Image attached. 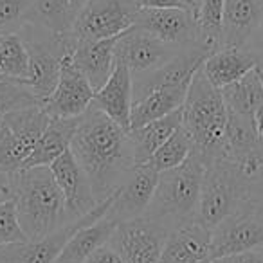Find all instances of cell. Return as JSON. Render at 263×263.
<instances>
[{"instance_id":"cell-1","label":"cell","mask_w":263,"mask_h":263,"mask_svg":"<svg viewBox=\"0 0 263 263\" xmlns=\"http://www.w3.org/2000/svg\"><path fill=\"white\" fill-rule=\"evenodd\" d=\"M70 150L87 173L98 202L116 193L136 168L130 132L92 105L81 116Z\"/></svg>"},{"instance_id":"cell-2","label":"cell","mask_w":263,"mask_h":263,"mask_svg":"<svg viewBox=\"0 0 263 263\" xmlns=\"http://www.w3.org/2000/svg\"><path fill=\"white\" fill-rule=\"evenodd\" d=\"M13 204L27 241H38L69 223L65 198L49 166L13 173Z\"/></svg>"},{"instance_id":"cell-3","label":"cell","mask_w":263,"mask_h":263,"mask_svg":"<svg viewBox=\"0 0 263 263\" xmlns=\"http://www.w3.org/2000/svg\"><path fill=\"white\" fill-rule=\"evenodd\" d=\"M182 126L193 141V152L209 166L226 157L227 105L222 90L211 85L204 70L195 72L182 105Z\"/></svg>"},{"instance_id":"cell-4","label":"cell","mask_w":263,"mask_h":263,"mask_svg":"<svg viewBox=\"0 0 263 263\" xmlns=\"http://www.w3.org/2000/svg\"><path fill=\"white\" fill-rule=\"evenodd\" d=\"M205 168V162L193 152L184 164L159 173L154 198L143 216L162 223L170 231L197 220Z\"/></svg>"},{"instance_id":"cell-5","label":"cell","mask_w":263,"mask_h":263,"mask_svg":"<svg viewBox=\"0 0 263 263\" xmlns=\"http://www.w3.org/2000/svg\"><path fill=\"white\" fill-rule=\"evenodd\" d=\"M251 182L241 175L231 159H218L205 168L197 220L208 229H215L222 220L243 205Z\"/></svg>"},{"instance_id":"cell-6","label":"cell","mask_w":263,"mask_h":263,"mask_svg":"<svg viewBox=\"0 0 263 263\" xmlns=\"http://www.w3.org/2000/svg\"><path fill=\"white\" fill-rule=\"evenodd\" d=\"M51 116L44 105L16 110L0 117V172L15 173L33 154Z\"/></svg>"},{"instance_id":"cell-7","label":"cell","mask_w":263,"mask_h":263,"mask_svg":"<svg viewBox=\"0 0 263 263\" xmlns=\"http://www.w3.org/2000/svg\"><path fill=\"white\" fill-rule=\"evenodd\" d=\"M139 9L137 0H88L69 34L74 42L119 36L134 27Z\"/></svg>"},{"instance_id":"cell-8","label":"cell","mask_w":263,"mask_h":263,"mask_svg":"<svg viewBox=\"0 0 263 263\" xmlns=\"http://www.w3.org/2000/svg\"><path fill=\"white\" fill-rule=\"evenodd\" d=\"M263 247V215L243 202L211 231V259Z\"/></svg>"},{"instance_id":"cell-9","label":"cell","mask_w":263,"mask_h":263,"mask_svg":"<svg viewBox=\"0 0 263 263\" xmlns=\"http://www.w3.org/2000/svg\"><path fill=\"white\" fill-rule=\"evenodd\" d=\"M168 234V227L141 216L119 223L110 243L123 254L126 263H161Z\"/></svg>"},{"instance_id":"cell-10","label":"cell","mask_w":263,"mask_h":263,"mask_svg":"<svg viewBox=\"0 0 263 263\" xmlns=\"http://www.w3.org/2000/svg\"><path fill=\"white\" fill-rule=\"evenodd\" d=\"M134 26L180 51L202 45L197 16L186 9L141 8Z\"/></svg>"},{"instance_id":"cell-11","label":"cell","mask_w":263,"mask_h":263,"mask_svg":"<svg viewBox=\"0 0 263 263\" xmlns=\"http://www.w3.org/2000/svg\"><path fill=\"white\" fill-rule=\"evenodd\" d=\"M179 52L180 49L172 47L148 31L134 26L124 31L117 40L116 62L126 65L134 78H137L161 69Z\"/></svg>"},{"instance_id":"cell-12","label":"cell","mask_w":263,"mask_h":263,"mask_svg":"<svg viewBox=\"0 0 263 263\" xmlns=\"http://www.w3.org/2000/svg\"><path fill=\"white\" fill-rule=\"evenodd\" d=\"M94 87L72 60V49L63 52L60 80L54 92L44 103L51 117H80L88 110L94 99Z\"/></svg>"},{"instance_id":"cell-13","label":"cell","mask_w":263,"mask_h":263,"mask_svg":"<svg viewBox=\"0 0 263 263\" xmlns=\"http://www.w3.org/2000/svg\"><path fill=\"white\" fill-rule=\"evenodd\" d=\"M157 182L159 172L150 164L136 166L114 193V202L105 216L119 223L141 218L154 198Z\"/></svg>"},{"instance_id":"cell-14","label":"cell","mask_w":263,"mask_h":263,"mask_svg":"<svg viewBox=\"0 0 263 263\" xmlns=\"http://www.w3.org/2000/svg\"><path fill=\"white\" fill-rule=\"evenodd\" d=\"M49 168H51L52 175H54L56 182L63 193V198H65L69 220L81 218L99 204L94 197L90 180L78 162L72 150H67L63 155H60Z\"/></svg>"},{"instance_id":"cell-15","label":"cell","mask_w":263,"mask_h":263,"mask_svg":"<svg viewBox=\"0 0 263 263\" xmlns=\"http://www.w3.org/2000/svg\"><path fill=\"white\" fill-rule=\"evenodd\" d=\"M161 263H211V229L191 220L170 231Z\"/></svg>"},{"instance_id":"cell-16","label":"cell","mask_w":263,"mask_h":263,"mask_svg":"<svg viewBox=\"0 0 263 263\" xmlns=\"http://www.w3.org/2000/svg\"><path fill=\"white\" fill-rule=\"evenodd\" d=\"M92 106L130 132L132 106H134V74L126 65L116 62L112 76L101 88L96 90Z\"/></svg>"},{"instance_id":"cell-17","label":"cell","mask_w":263,"mask_h":263,"mask_svg":"<svg viewBox=\"0 0 263 263\" xmlns=\"http://www.w3.org/2000/svg\"><path fill=\"white\" fill-rule=\"evenodd\" d=\"M119 36L74 42L72 60L78 69L90 81L94 90L101 88L112 76L116 67V44Z\"/></svg>"},{"instance_id":"cell-18","label":"cell","mask_w":263,"mask_h":263,"mask_svg":"<svg viewBox=\"0 0 263 263\" xmlns=\"http://www.w3.org/2000/svg\"><path fill=\"white\" fill-rule=\"evenodd\" d=\"M263 20V0H226L222 47H245Z\"/></svg>"},{"instance_id":"cell-19","label":"cell","mask_w":263,"mask_h":263,"mask_svg":"<svg viewBox=\"0 0 263 263\" xmlns=\"http://www.w3.org/2000/svg\"><path fill=\"white\" fill-rule=\"evenodd\" d=\"M258 62V56L245 47H222L205 58L202 70L211 85L222 90L254 70Z\"/></svg>"},{"instance_id":"cell-20","label":"cell","mask_w":263,"mask_h":263,"mask_svg":"<svg viewBox=\"0 0 263 263\" xmlns=\"http://www.w3.org/2000/svg\"><path fill=\"white\" fill-rule=\"evenodd\" d=\"M80 117H51L47 128L42 134L40 141L34 146L33 154L27 157L20 170L36 168V166H51L60 155L70 150V143L74 139L78 126H80Z\"/></svg>"},{"instance_id":"cell-21","label":"cell","mask_w":263,"mask_h":263,"mask_svg":"<svg viewBox=\"0 0 263 263\" xmlns=\"http://www.w3.org/2000/svg\"><path fill=\"white\" fill-rule=\"evenodd\" d=\"M182 126V106L175 112L168 114L164 117H159L155 121L143 124L139 128L130 130L132 146H134V159L136 166L146 164L154 154Z\"/></svg>"},{"instance_id":"cell-22","label":"cell","mask_w":263,"mask_h":263,"mask_svg":"<svg viewBox=\"0 0 263 263\" xmlns=\"http://www.w3.org/2000/svg\"><path fill=\"white\" fill-rule=\"evenodd\" d=\"M117 226H119V222L108 218V216H103L98 222L83 226L67 241V245L60 252L54 263H83L101 245L108 243L110 238L116 233Z\"/></svg>"},{"instance_id":"cell-23","label":"cell","mask_w":263,"mask_h":263,"mask_svg":"<svg viewBox=\"0 0 263 263\" xmlns=\"http://www.w3.org/2000/svg\"><path fill=\"white\" fill-rule=\"evenodd\" d=\"M190 85H179V87H162L150 90L148 94L141 96L134 101L132 106V124L130 130L139 128L143 124L164 117L175 112L184 105Z\"/></svg>"},{"instance_id":"cell-24","label":"cell","mask_w":263,"mask_h":263,"mask_svg":"<svg viewBox=\"0 0 263 263\" xmlns=\"http://www.w3.org/2000/svg\"><path fill=\"white\" fill-rule=\"evenodd\" d=\"M76 15L70 0H29L26 24L45 29L58 36H65L72 29Z\"/></svg>"},{"instance_id":"cell-25","label":"cell","mask_w":263,"mask_h":263,"mask_svg":"<svg viewBox=\"0 0 263 263\" xmlns=\"http://www.w3.org/2000/svg\"><path fill=\"white\" fill-rule=\"evenodd\" d=\"M227 110L254 119V114L263 105V83L256 70L245 74L241 80L222 88Z\"/></svg>"},{"instance_id":"cell-26","label":"cell","mask_w":263,"mask_h":263,"mask_svg":"<svg viewBox=\"0 0 263 263\" xmlns=\"http://www.w3.org/2000/svg\"><path fill=\"white\" fill-rule=\"evenodd\" d=\"M226 159L238 161L251 152L261 148L256 134L254 119L240 116L236 112L227 110V126H226Z\"/></svg>"},{"instance_id":"cell-27","label":"cell","mask_w":263,"mask_h":263,"mask_svg":"<svg viewBox=\"0 0 263 263\" xmlns=\"http://www.w3.org/2000/svg\"><path fill=\"white\" fill-rule=\"evenodd\" d=\"M29 69V52L20 33L0 36V74L6 80L24 81Z\"/></svg>"},{"instance_id":"cell-28","label":"cell","mask_w":263,"mask_h":263,"mask_svg":"<svg viewBox=\"0 0 263 263\" xmlns=\"http://www.w3.org/2000/svg\"><path fill=\"white\" fill-rule=\"evenodd\" d=\"M193 154V141H191L190 134L184 130V126H180L179 130L159 148L154 154V157L146 162L150 164L155 172L162 173L173 170L177 166L184 164L187 159Z\"/></svg>"},{"instance_id":"cell-29","label":"cell","mask_w":263,"mask_h":263,"mask_svg":"<svg viewBox=\"0 0 263 263\" xmlns=\"http://www.w3.org/2000/svg\"><path fill=\"white\" fill-rule=\"evenodd\" d=\"M223 8H226V0H202L200 11L197 16L200 42L211 52L222 49Z\"/></svg>"},{"instance_id":"cell-30","label":"cell","mask_w":263,"mask_h":263,"mask_svg":"<svg viewBox=\"0 0 263 263\" xmlns=\"http://www.w3.org/2000/svg\"><path fill=\"white\" fill-rule=\"evenodd\" d=\"M44 105L42 99L22 81L2 80L0 81V117L16 110Z\"/></svg>"},{"instance_id":"cell-31","label":"cell","mask_w":263,"mask_h":263,"mask_svg":"<svg viewBox=\"0 0 263 263\" xmlns=\"http://www.w3.org/2000/svg\"><path fill=\"white\" fill-rule=\"evenodd\" d=\"M29 0H0V36L18 33L26 26Z\"/></svg>"},{"instance_id":"cell-32","label":"cell","mask_w":263,"mask_h":263,"mask_svg":"<svg viewBox=\"0 0 263 263\" xmlns=\"http://www.w3.org/2000/svg\"><path fill=\"white\" fill-rule=\"evenodd\" d=\"M26 241L27 238L20 227L18 218H16V209L13 200L0 205V247L11 243H26Z\"/></svg>"},{"instance_id":"cell-33","label":"cell","mask_w":263,"mask_h":263,"mask_svg":"<svg viewBox=\"0 0 263 263\" xmlns=\"http://www.w3.org/2000/svg\"><path fill=\"white\" fill-rule=\"evenodd\" d=\"M139 8H180L198 16L202 0H137Z\"/></svg>"},{"instance_id":"cell-34","label":"cell","mask_w":263,"mask_h":263,"mask_svg":"<svg viewBox=\"0 0 263 263\" xmlns=\"http://www.w3.org/2000/svg\"><path fill=\"white\" fill-rule=\"evenodd\" d=\"M83 263H126V261H124L123 254L108 241V243L101 245L98 251L92 252Z\"/></svg>"},{"instance_id":"cell-35","label":"cell","mask_w":263,"mask_h":263,"mask_svg":"<svg viewBox=\"0 0 263 263\" xmlns=\"http://www.w3.org/2000/svg\"><path fill=\"white\" fill-rule=\"evenodd\" d=\"M211 263H263V247L254 249V251L238 252V254L211 259Z\"/></svg>"},{"instance_id":"cell-36","label":"cell","mask_w":263,"mask_h":263,"mask_svg":"<svg viewBox=\"0 0 263 263\" xmlns=\"http://www.w3.org/2000/svg\"><path fill=\"white\" fill-rule=\"evenodd\" d=\"M247 204H251L256 211H259L263 215V177H259L258 180L251 184V190H249Z\"/></svg>"},{"instance_id":"cell-37","label":"cell","mask_w":263,"mask_h":263,"mask_svg":"<svg viewBox=\"0 0 263 263\" xmlns=\"http://www.w3.org/2000/svg\"><path fill=\"white\" fill-rule=\"evenodd\" d=\"M13 200V173L0 172V205Z\"/></svg>"},{"instance_id":"cell-38","label":"cell","mask_w":263,"mask_h":263,"mask_svg":"<svg viewBox=\"0 0 263 263\" xmlns=\"http://www.w3.org/2000/svg\"><path fill=\"white\" fill-rule=\"evenodd\" d=\"M245 49L254 52L258 56V60H263V20L258 26V29H256V33L252 34V38L249 40V44L245 45Z\"/></svg>"},{"instance_id":"cell-39","label":"cell","mask_w":263,"mask_h":263,"mask_svg":"<svg viewBox=\"0 0 263 263\" xmlns=\"http://www.w3.org/2000/svg\"><path fill=\"white\" fill-rule=\"evenodd\" d=\"M254 126H256V134H258L259 144L263 146V105L259 106L254 114Z\"/></svg>"},{"instance_id":"cell-40","label":"cell","mask_w":263,"mask_h":263,"mask_svg":"<svg viewBox=\"0 0 263 263\" xmlns=\"http://www.w3.org/2000/svg\"><path fill=\"white\" fill-rule=\"evenodd\" d=\"M254 70H256V74L259 76V80H261V83H263V60H259L258 65L254 67Z\"/></svg>"},{"instance_id":"cell-41","label":"cell","mask_w":263,"mask_h":263,"mask_svg":"<svg viewBox=\"0 0 263 263\" xmlns=\"http://www.w3.org/2000/svg\"><path fill=\"white\" fill-rule=\"evenodd\" d=\"M2 80H6V78H4V76H2V74H0V81H2Z\"/></svg>"},{"instance_id":"cell-42","label":"cell","mask_w":263,"mask_h":263,"mask_svg":"<svg viewBox=\"0 0 263 263\" xmlns=\"http://www.w3.org/2000/svg\"><path fill=\"white\" fill-rule=\"evenodd\" d=\"M4 247H6V245H4ZM4 247H0V254H2V249H4Z\"/></svg>"}]
</instances>
